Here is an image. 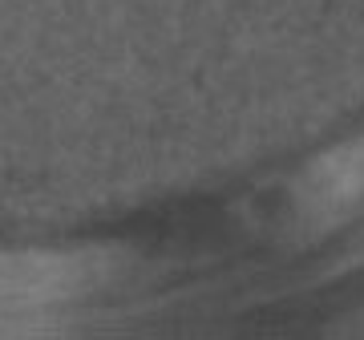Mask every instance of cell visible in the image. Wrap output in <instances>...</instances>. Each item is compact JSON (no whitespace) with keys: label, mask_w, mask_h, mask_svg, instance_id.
<instances>
[{"label":"cell","mask_w":364,"mask_h":340,"mask_svg":"<svg viewBox=\"0 0 364 340\" xmlns=\"http://www.w3.org/2000/svg\"><path fill=\"white\" fill-rule=\"evenodd\" d=\"M93 275L69 255H13L0 260V328H25L57 316L90 292Z\"/></svg>","instance_id":"6da1fadb"},{"label":"cell","mask_w":364,"mask_h":340,"mask_svg":"<svg viewBox=\"0 0 364 340\" xmlns=\"http://www.w3.org/2000/svg\"><path fill=\"white\" fill-rule=\"evenodd\" d=\"M316 195L324 203H348V198L364 195V142H356L352 150H344V154H336L332 162L320 166Z\"/></svg>","instance_id":"7a4b0ae2"}]
</instances>
